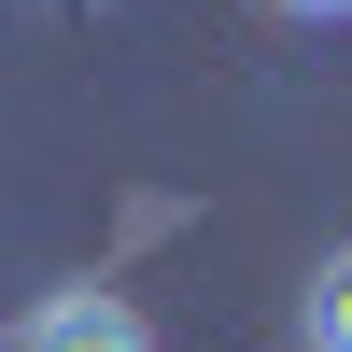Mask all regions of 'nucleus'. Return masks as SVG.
Masks as SVG:
<instances>
[{
  "label": "nucleus",
  "mask_w": 352,
  "mask_h": 352,
  "mask_svg": "<svg viewBox=\"0 0 352 352\" xmlns=\"http://www.w3.org/2000/svg\"><path fill=\"white\" fill-rule=\"evenodd\" d=\"M14 352H155V324H141L113 282H56V296L14 324Z\"/></svg>",
  "instance_id": "1"
},
{
  "label": "nucleus",
  "mask_w": 352,
  "mask_h": 352,
  "mask_svg": "<svg viewBox=\"0 0 352 352\" xmlns=\"http://www.w3.org/2000/svg\"><path fill=\"white\" fill-rule=\"evenodd\" d=\"M268 14H310V28H324V14H352V0H268Z\"/></svg>",
  "instance_id": "3"
},
{
  "label": "nucleus",
  "mask_w": 352,
  "mask_h": 352,
  "mask_svg": "<svg viewBox=\"0 0 352 352\" xmlns=\"http://www.w3.org/2000/svg\"><path fill=\"white\" fill-rule=\"evenodd\" d=\"M296 324H310V352H352V240L296 282Z\"/></svg>",
  "instance_id": "2"
}]
</instances>
